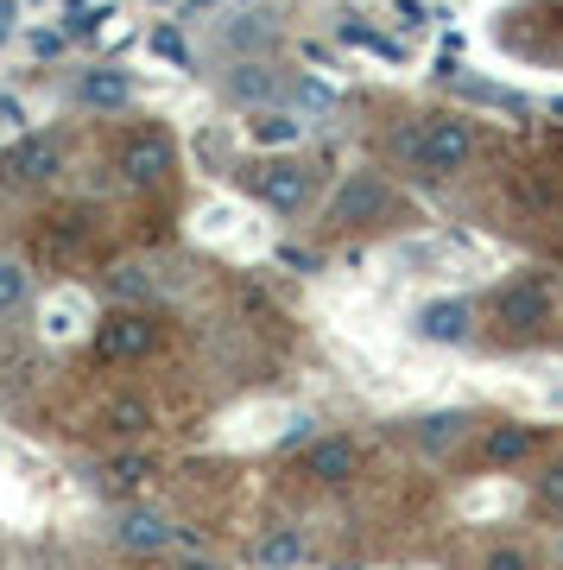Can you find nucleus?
Listing matches in <instances>:
<instances>
[{
	"label": "nucleus",
	"instance_id": "1",
	"mask_svg": "<svg viewBox=\"0 0 563 570\" xmlns=\"http://www.w3.org/2000/svg\"><path fill=\"white\" fill-rule=\"evenodd\" d=\"M468 159H475V127L463 115H424L405 134H393V165L405 178L443 184V178H456Z\"/></svg>",
	"mask_w": 563,
	"mask_h": 570
},
{
	"label": "nucleus",
	"instance_id": "2",
	"mask_svg": "<svg viewBox=\"0 0 563 570\" xmlns=\"http://www.w3.org/2000/svg\"><path fill=\"white\" fill-rule=\"evenodd\" d=\"M405 209H399V190L381 178V171H355V178L336 184V197L323 209V223L343 228V235H367V228H393Z\"/></svg>",
	"mask_w": 563,
	"mask_h": 570
},
{
	"label": "nucleus",
	"instance_id": "3",
	"mask_svg": "<svg viewBox=\"0 0 563 570\" xmlns=\"http://www.w3.org/2000/svg\"><path fill=\"white\" fill-rule=\"evenodd\" d=\"M487 311H494V324L506 330V336H544L551 330V317H557V285L544 279V273H520V279H506L494 298H487Z\"/></svg>",
	"mask_w": 563,
	"mask_h": 570
},
{
	"label": "nucleus",
	"instance_id": "4",
	"mask_svg": "<svg viewBox=\"0 0 563 570\" xmlns=\"http://www.w3.org/2000/svg\"><path fill=\"white\" fill-rule=\"evenodd\" d=\"M247 184H254V197H260L266 209H279V216H298V209L317 197V178H310L304 159H260L247 171Z\"/></svg>",
	"mask_w": 563,
	"mask_h": 570
},
{
	"label": "nucleus",
	"instance_id": "5",
	"mask_svg": "<svg viewBox=\"0 0 563 570\" xmlns=\"http://www.w3.org/2000/svg\"><path fill=\"white\" fill-rule=\"evenodd\" d=\"M171 165H178V146H171V134L165 127H134L121 146H115V171H121L127 184H165L171 178Z\"/></svg>",
	"mask_w": 563,
	"mask_h": 570
},
{
	"label": "nucleus",
	"instance_id": "6",
	"mask_svg": "<svg viewBox=\"0 0 563 570\" xmlns=\"http://www.w3.org/2000/svg\"><path fill=\"white\" fill-rule=\"evenodd\" d=\"M152 348H159V324H152L146 311H115V317L96 330L101 362H146Z\"/></svg>",
	"mask_w": 563,
	"mask_h": 570
},
{
	"label": "nucleus",
	"instance_id": "7",
	"mask_svg": "<svg viewBox=\"0 0 563 570\" xmlns=\"http://www.w3.org/2000/svg\"><path fill=\"white\" fill-rule=\"evenodd\" d=\"M355 469H362V450H355V438H317V444L304 450V475H310L317 489H343Z\"/></svg>",
	"mask_w": 563,
	"mask_h": 570
},
{
	"label": "nucleus",
	"instance_id": "8",
	"mask_svg": "<svg viewBox=\"0 0 563 570\" xmlns=\"http://www.w3.org/2000/svg\"><path fill=\"white\" fill-rule=\"evenodd\" d=\"M171 539H178V532H171V520H165V513H152V508H127L121 520H115V546L134 551V558H159Z\"/></svg>",
	"mask_w": 563,
	"mask_h": 570
},
{
	"label": "nucleus",
	"instance_id": "9",
	"mask_svg": "<svg viewBox=\"0 0 563 570\" xmlns=\"http://www.w3.org/2000/svg\"><path fill=\"white\" fill-rule=\"evenodd\" d=\"M418 336L424 343H468L475 336V305L468 298H431L418 311Z\"/></svg>",
	"mask_w": 563,
	"mask_h": 570
},
{
	"label": "nucleus",
	"instance_id": "10",
	"mask_svg": "<svg viewBox=\"0 0 563 570\" xmlns=\"http://www.w3.org/2000/svg\"><path fill=\"white\" fill-rule=\"evenodd\" d=\"M468 431H475V419H468V412H424L418 425H412V438H418L424 456H450V450L468 444Z\"/></svg>",
	"mask_w": 563,
	"mask_h": 570
},
{
	"label": "nucleus",
	"instance_id": "11",
	"mask_svg": "<svg viewBox=\"0 0 563 570\" xmlns=\"http://www.w3.org/2000/svg\"><path fill=\"white\" fill-rule=\"evenodd\" d=\"M58 171V140H26L0 159V184H45Z\"/></svg>",
	"mask_w": 563,
	"mask_h": 570
},
{
	"label": "nucleus",
	"instance_id": "12",
	"mask_svg": "<svg viewBox=\"0 0 563 570\" xmlns=\"http://www.w3.org/2000/svg\"><path fill=\"white\" fill-rule=\"evenodd\" d=\"M285 96V82L273 77V63H235V77H228V102L241 108H273Z\"/></svg>",
	"mask_w": 563,
	"mask_h": 570
},
{
	"label": "nucleus",
	"instance_id": "13",
	"mask_svg": "<svg viewBox=\"0 0 563 570\" xmlns=\"http://www.w3.org/2000/svg\"><path fill=\"white\" fill-rule=\"evenodd\" d=\"M532 444H539V438H532L525 425H513V419H501V425L482 438L487 463H525V456H532Z\"/></svg>",
	"mask_w": 563,
	"mask_h": 570
},
{
	"label": "nucleus",
	"instance_id": "14",
	"mask_svg": "<svg viewBox=\"0 0 563 570\" xmlns=\"http://www.w3.org/2000/svg\"><path fill=\"white\" fill-rule=\"evenodd\" d=\"M26 305H32V273L20 261H0V324L20 317Z\"/></svg>",
	"mask_w": 563,
	"mask_h": 570
},
{
	"label": "nucleus",
	"instance_id": "15",
	"mask_svg": "<svg viewBox=\"0 0 563 570\" xmlns=\"http://www.w3.org/2000/svg\"><path fill=\"white\" fill-rule=\"evenodd\" d=\"M82 102H89V108H121L127 102V77H115V70L82 77Z\"/></svg>",
	"mask_w": 563,
	"mask_h": 570
},
{
	"label": "nucleus",
	"instance_id": "16",
	"mask_svg": "<svg viewBox=\"0 0 563 570\" xmlns=\"http://www.w3.org/2000/svg\"><path fill=\"white\" fill-rule=\"evenodd\" d=\"M260 558L273 570H292V564H304V539H298V532H273V539L260 546Z\"/></svg>",
	"mask_w": 563,
	"mask_h": 570
},
{
	"label": "nucleus",
	"instance_id": "17",
	"mask_svg": "<svg viewBox=\"0 0 563 570\" xmlns=\"http://www.w3.org/2000/svg\"><path fill=\"white\" fill-rule=\"evenodd\" d=\"M108 425L134 438V431H146V425H152V406H146V400H115V406H108Z\"/></svg>",
	"mask_w": 563,
	"mask_h": 570
},
{
	"label": "nucleus",
	"instance_id": "18",
	"mask_svg": "<svg viewBox=\"0 0 563 570\" xmlns=\"http://www.w3.org/2000/svg\"><path fill=\"white\" fill-rule=\"evenodd\" d=\"M532 494H539V508L551 513V520H563V463L544 469V475H539V489H532Z\"/></svg>",
	"mask_w": 563,
	"mask_h": 570
},
{
	"label": "nucleus",
	"instance_id": "19",
	"mask_svg": "<svg viewBox=\"0 0 563 570\" xmlns=\"http://www.w3.org/2000/svg\"><path fill=\"white\" fill-rule=\"evenodd\" d=\"M115 292H121V298H146V292H152V273H146V266H115Z\"/></svg>",
	"mask_w": 563,
	"mask_h": 570
},
{
	"label": "nucleus",
	"instance_id": "20",
	"mask_svg": "<svg viewBox=\"0 0 563 570\" xmlns=\"http://www.w3.org/2000/svg\"><path fill=\"white\" fill-rule=\"evenodd\" d=\"M482 570H532V558L506 546V551H487V564H482Z\"/></svg>",
	"mask_w": 563,
	"mask_h": 570
},
{
	"label": "nucleus",
	"instance_id": "21",
	"mask_svg": "<svg viewBox=\"0 0 563 570\" xmlns=\"http://www.w3.org/2000/svg\"><path fill=\"white\" fill-rule=\"evenodd\" d=\"M260 134H266V140H292V134H298V127H285L279 115H273V121H260Z\"/></svg>",
	"mask_w": 563,
	"mask_h": 570
},
{
	"label": "nucleus",
	"instance_id": "22",
	"mask_svg": "<svg viewBox=\"0 0 563 570\" xmlns=\"http://www.w3.org/2000/svg\"><path fill=\"white\" fill-rule=\"evenodd\" d=\"M178 570H221V564H216V558H184Z\"/></svg>",
	"mask_w": 563,
	"mask_h": 570
},
{
	"label": "nucleus",
	"instance_id": "23",
	"mask_svg": "<svg viewBox=\"0 0 563 570\" xmlns=\"http://www.w3.org/2000/svg\"><path fill=\"white\" fill-rule=\"evenodd\" d=\"M551 558H557V564H563V539H557V546H551Z\"/></svg>",
	"mask_w": 563,
	"mask_h": 570
}]
</instances>
